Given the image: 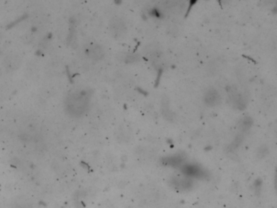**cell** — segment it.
Segmentation results:
<instances>
[{
    "label": "cell",
    "mask_w": 277,
    "mask_h": 208,
    "mask_svg": "<svg viewBox=\"0 0 277 208\" xmlns=\"http://www.w3.org/2000/svg\"><path fill=\"white\" fill-rule=\"evenodd\" d=\"M252 124H253V120H252L251 117L246 116H243L239 120V122H238V128H239V129L241 131L246 132L252 127Z\"/></svg>",
    "instance_id": "4"
},
{
    "label": "cell",
    "mask_w": 277,
    "mask_h": 208,
    "mask_svg": "<svg viewBox=\"0 0 277 208\" xmlns=\"http://www.w3.org/2000/svg\"><path fill=\"white\" fill-rule=\"evenodd\" d=\"M228 99L232 107L236 110L242 111L246 108V102L244 97L238 92L236 88H232L228 90Z\"/></svg>",
    "instance_id": "2"
},
{
    "label": "cell",
    "mask_w": 277,
    "mask_h": 208,
    "mask_svg": "<svg viewBox=\"0 0 277 208\" xmlns=\"http://www.w3.org/2000/svg\"><path fill=\"white\" fill-rule=\"evenodd\" d=\"M147 55L150 58V59H153V60H157V59H160L161 57V51L159 50V47H157L156 46H148L147 47Z\"/></svg>",
    "instance_id": "5"
},
{
    "label": "cell",
    "mask_w": 277,
    "mask_h": 208,
    "mask_svg": "<svg viewBox=\"0 0 277 208\" xmlns=\"http://www.w3.org/2000/svg\"><path fill=\"white\" fill-rule=\"evenodd\" d=\"M203 101L205 104L208 107H215L220 103L221 97L218 91L214 88H209L205 92L203 96Z\"/></svg>",
    "instance_id": "3"
},
{
    "label": "cell",
    "mask_w": 277,
    "mask_h": 208,
    "mask_svg": "<svg viewBox=\"0 0 277 208\" xmlns=\"http://www.w3.org/2000/svg\"><path fill=\"white\" fill-rule=\"evenodd\" d=\"M138 56L137 55H133V54H131V55H127V57H126V59H125L126 63H135L136 61H138Z\"/></svg>",
    "instance_id": "8"
},
{
    "label": "cell",
    "mask_w": 277,
    "mask_h": 208,
    "mask_svg": "<svg viewBox=\"0 0 277 208\" xmlns=\"http://www.w3.org/2000/svg\"><path fill=\"white\" fill-rule=\"evenodd\" d=\"M111 34L115 38H120L125 35L127 32V25L123 19L116 16L110 22Z\"/></svg>",
    "instance_id": "1"
},
{
    "label": "cell",
    "mask_w": 277,
    "mask_h": 208,
    "mask_svg": "<svg viewBox=\"0 0 277 208\" xmlns=\"http://www.w3.org/2000/svg\"><path fill=\"white\" fill-rule=\"evenodd\" d=\"M162 111H163V114L166 119H167V120H173V118H174L173 116H174V115H173L172 112H171V111H170V109H169L168 104L166 103V102L165 103H163Z\"/></svg>",
    "instance_id": "7"
},
{
    "label": "cell",
    "mask_w": 277,
    "mask_h": 208,
    "mask_svg": "<svg viewBox=\"0 0 277 208\" xmlns=\"http://www.w3.org/2000/svg\"><path fill=\"white\" fill-rule=\"evenodd\" d=\"M90 55L93 59H100L103 57L104 52H103V50H102V48L101 47H99V46H94L91 48Z\"/></svg>",
    "instance_id": "6"
}]
</instances>
